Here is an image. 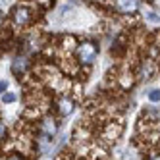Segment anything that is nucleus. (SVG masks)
I'll use <instances>...</instances> for the list:
<instances>
[{
  "label": "nucleus",
  "instance_id": "1",
  "mask_svg": "<svg viewBox=\"0 0 160 160\" xmlns=\"http://www.w3.org/2000/svg\"><path fill=\"white\" fill-rule=\"evenodd\" d=\"M75 54H77V60L81 64H93L95 58H97V54H98V50H97V47L93 42H81L77 47Z\"/></svg>",
  "mask_w": 160,
  "mask_h": 160
},
{
  "label": "nucleus",
  "instance_id": "2",
  "mask_svg": "<svg viewBox=\"0 0 160 160\" xmlns=\"http://www.w3.org/2000/svg\"><path fill=\"white\" fill-rule=\"evenodd\" d=\"M116 8L122 14H135L139 10V0H116Z\"/></svg>",
  "mask_w": 160,
  "mask_h": 160
},
{
  "label": "nucleus",
  "instance_id": "3",
  "mask_svg": "<svg viewBox=\"0 0 160 160\" xmlns=\"http://www.w3.org/2000/svg\"><path fill=\"white\" fill-rule=\"evenodd\" d=\"M42 133H44V137H48V139H52V137L56 135V122L52 118H44V122H42Z\"/></svg>",
  "mask_w": 160,
  "mask_h": 160
},
{
  "label": "nucleus",
  "instance_id": "4",
  "mask_svg": "<svg viewBox=\"0 0 160 160\" xmlns=\"http://www.w3.org/2000/svg\"><path fill=\"white\" fill-rule=\"evenodd\" d=\"M58 110H60L62 116H68V114H72V112H73V102H72L70 98L62 97V98L58 100Z\"/></svg>",
  "mask_w": 160,
  "mask_h": 160
},
{
  "label": "nucleus",
  "instance_id": "5",
  "mask_svg": "<svg viewBox=\"0 0 160 160\" xmlns=\"http://www.w3.org/2000/svg\"><path fill=\"white\" fill-rule=\"evenodd\" d=\"M14 19H16V23H19V25H23V23H27L29 21V10L27 8H16V12H14Z\"/></svg>",
  "mask_w": 160,
  "mask_h": 160
},
{
  "label": "nucleus",
  "instance_id": "6",
  "mask_svg": "<svg viewBox=\"0 0 160 160\" xmlns=\"http://www.w3.org/2000/svg\"><path fill=\"white\" fill-rule=\"evenodd\" d=\"M145 21L148 25H160V14L152 10H145Z\"/></svg>",
  "mask_w": 160,
  "mask_h": 160
},
{
  "label": "nucleus",
  "instance_id": "7",
  "mask_svg": "<svg viewBox=\"0 0 160 160\" xmlns=\"http://www.w3.org/2000/svg\"><path fill=\"white\" fill-rule=\"evenodd\" d=\"M25 68H27V62H25V58H18L14 64H12V72L16 73V75H21L25 72Z\"/></svg>",
  "mask_w": 160,
  "mask_h": 160
},
{
  "label": "nucleus",
  "instance_id": "8",
  "mask_svg": "<svg viewBox=\"0 0 160 160\" xmlns=\"http://www.w3.org/2000/svg\"><path fill=\"white\" fill-rule=\"evenodd\" d=\"M147 97H148L151 102H160V89H151L147 93Z\"/></svg>",
  "mask_w": 160,
  "mask_h": 160
},
{
  "label": "nucleus",
  "instance_id": "9",
  "mask_svg": "<svg viewBox=\"0 0 160 160\" xmlns=\"http://www.w3.org/2000/svg\"><path fill=\"white\" fill-rule=\"evenodd\" d=\"M14 100H16L14 95H4V102H14Z\"/></svg>",
  "mask_w": 160,
  "mask_h": 160
},
{
  "label": "nucleus",
  "instance_id": "10",
  "mask_svg": "<svg viewBox=\"0 0 160 160\" xmlns=\"http://www.w3.org/2000/svg\"><path fill=\"white\" fill-rule=\"evenodd\" d=\"M4 135H6V125H4V123H0V139H2Z\"/></svg>",
  "mask_w": 160,
  "mask_h": 160
},
{
  "label": "nucleus",
  "instance_id": "11",
  "mask_svg": "<svg viewBox=\"0 0 160 160\" xmlns=\"http://www.w3.org/2000/svg\"><path fill=\"white\" fill-rule=\"evenodd\" d=\"M6 89V81H0V91H4Z\"/></svg>",
  "mask_w": 160,
  "mask_h": 160
},
{
  "label": "nucleus",
  "instance_id": "12",
  "mask_svg": "<svg viewBox=\"0 0 160 160\" xmlns=\"http://www.w3.org/2000/svg\"><path fill=\"white\" fill-rule=\"evenodd\" d=\"M8 160H21L19 156H12V158H8Z\"/></svg>",
  "mask_w": 160,
  "mask_h": 160
},
{
  "label": "nucleus",
  "instance_id": "13",
  "mask_svg": "<svg viewBox=\"0 0 160 160\" xmlns=\"http://www.w3.org/2000/svg\"><path fill=\"white\" fill-rule=\"evenodd\" d=\"M152 160H160V156H154V158H152Z\"/></svg>",
  "mask_w": 160,
  "mask_h": 160
},
{
  "label": "nucleus",
  "instance_id": "14",
  "mask_svg": "<svg viewBox=\"0 0 160 160\" xmlns=\"http://www.w3.org/2000/svg\"><path fill=\"white\" fill-rule=\"evenodd\" d=\"M0 19H2V16H0Z\"/></svg>",
  "mask_w": 160,
  "mask_h": 160
}]
</instances>
